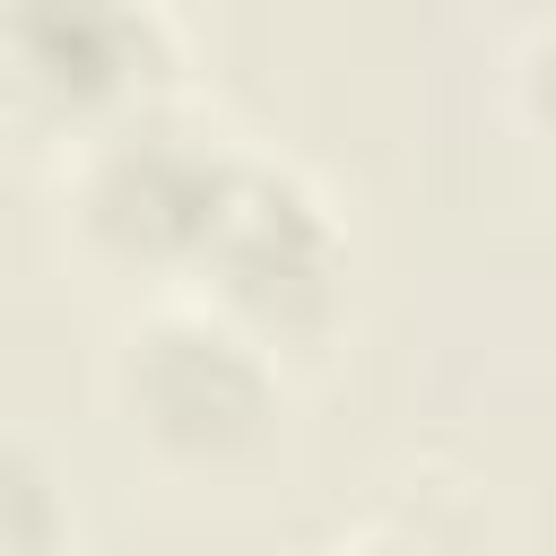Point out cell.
I'll list each match as a JSON object with an SVG mask.
<instances>
[{"instance_id":"6","label":"cell","mask_w":556,"mask_h":556,"mask_svg":"<svg viewBox=\"0 0 556 556\" xmlns=\"http://www.w3.org/2000/svg\"><path fill=\"white\" fill-rule=\"evenodd\" d=\"M330 556H486L469 530H452V521H426V513H391V521H374V530H356V539H339Z\"/></svg>"},{"instance_id":"1","label":"cell","mask_w":556,"mask_h":556,"mask_svg":"<svg viewBox=\"0 0 556 556\" xmlns=\"http://www.w3.org/2000/svg\"><path fill=\"white\" fill-rule=\"evenodd\" d=\"M191 278H200L208 313L243 321L261 348H287V339L330 330V313L348 295V226L295 165L243 148L235 182L191 252Z\"/></svg>"},{"instance_id":"4","label":"cell","mask_w":556,"mask_h":556,"mask_svg":"<svg viewBox=\"0 0 556 556\" xmlns=\"http://www.w3.org/2000/svg\"><path fill=\"white\" fill-rule=\"evenodd\" d=\"M0 70L52 113L113 122L156 104L174 35L156 0H0Z\"/></svg>"},{"instance_id":"7","label":"cell","mask_w":556,"mask_h":556,"mask_svg":"<svg viewBox=\"0 0 556 556\" xmlns=\"http://www.w3.org/2000/svg\"><path fill=\"white\" fill-rule=\"evenodd\" d=\"M521 113H530V130L556 148V17L521 43Z\"/></svg>"},{"instance_id":"2","label":"cell","mask_w":556,"mask_h":556,"mask_svg":"<svg viewBox=\"0 0 556 556\" xmlns=\"http://www.w3.org/2000/svg\"><path fill=\"white\" fill-rule=\"evenodd\" d=\"M235 139L182 104H130L113 122L87 130L78 156V226L122 252V261H156V269H191L226 182H235Z\"/></svg>"},{"instance_id":"3","label":"cell","mask_w":556,"mask_h":556,"mask_svg":"<svg viewBox=\"0 0 556 556\" xmlns=\"http://www.w3.org/2000/svg\"><path fill=\"white\" fill-rule=\"evenodd\" d=\"M122 408L182 460H235L278 426V356L208 304H165L122 339Z\"/></svg>"},{"instance_id":"5","label":"cell","mask_w":556,"mask_h":556,"mask_svg":"<svg viewBox=\"0 0 556 556\" xmlns=\"http://www.w3.org/2000/svg\"><path fill=\"white\" fill-rule=\"evenodd\" d=\"M61 547H70V495L43 469V452L0 426V556H61Z\"/></svg>"}]
</instances>
